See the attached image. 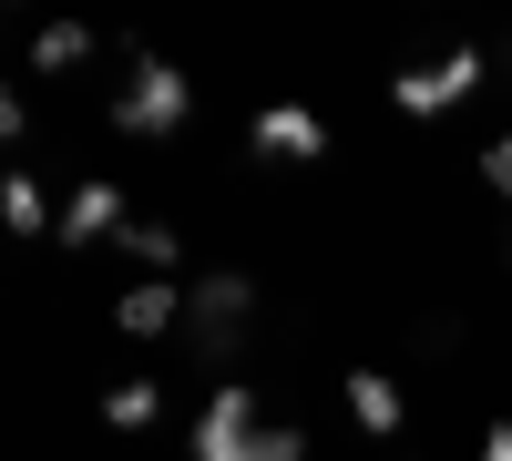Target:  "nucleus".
Returning <instances> with one entry per match:
<instances>
[{
	"instance_id": "nucleus-4",
	"label": "nucleus",
	"mask_w": 512,
	"mask_h": 461,
	"mask_svg": "<svg viewBox=\"0 0 512 461\" xmlns=\"http://www.w3.org/2000/svg\"><path fill=\"white\" fill-rule=\"evenodd\" d=\"M256 441H267V400L246 380H216V400L195 410V461H256Z\"/></svg>"
},
{
	"instance_id": "nucleus-9",
	"label": "nucleus",
	"mask_w": 512,
	"mask_h": 461,
	"mask_svg": "<svg viewBox=\"0 0 512 461\" xmlns=\"http://www.w3.org/2000/svg\"><path fill=\"white\" fill-rule=\"evenodd\" d=\"M0 226H11V236H62V216H52V195H41L31 164H11V175H0Z\"/></svg>"
},
{
	"instance_id": "nucleus-5",
	"label": "nucleus",
	"mask_w": 512,
	"mask_h": 461,
	"mask_svg": "<svg viewBox=\"0 0 512 461\" xmlns=\"http://www.w3.org/2000/svg\"><path fill=\"white\" fill-rule=\"evenodd\" d=\"M123 226H134V216H123V185L113 175H82L62 195V246H113Z\"/></svg>"
},
{
	"instance_id": "nucleus-13",
	"label": "nucleus",
	"mask_w": 512,
	"mask_h": 461,
	"mask_svg": "<svg viewBox=\"0 0 512 461\" xmlns=\"http://www.w3.org/2000/svg\"><path fill=\"white\" fill-rule=\"evenodd\" d=\"M256 461H308V431H287V421H267V441H256Z\"/></svg>"
},
{
	"instance_id": "nucleus-12",
	"label": "nucleus",
	"mask_w": 512,
	"mask_h": 461,
	"mask_svg": "<svg viewBox=\"0 0 512 461\" xmlns=\"http://www.w3.org/2000/svg\"><path fill=\"white\" fill-rule=\"evenodd\" d=\"M31 62H41V72H82V62H93V31H82V21H52V31L31 41Z\"/></svg>"
},
{
	"instance_id": "nucleus-7",
	"label": "nucleus",
	"mask_w": 512,
	"mask_h": 461,
	"mask_svg": "<svg viewBox=\"0 0 512 461\" xmlns=\"http://www.w3.org/2000/svg\"><path fill=\"white\" fill-rule=\"evenodd\" d=\"M256 154H267V164H318L328 154V123L308 103H267V113H256Z\"/></svg>"
},
{
	"instance_id": "nucleus-8",
	"label": "nucleus",
	"mask_w": 512,
	"mask_h": 461,
	"mask_svg": "<svg viewBox=\"0 0 512 461\" xmlns=\"http://www.w3.org/2000/svg\"><path fill=\"white\" fill-rule=\"evenodd\" d=\"M349 421H359L369 441H390V431L410 421V400H400V380H390V369H349Z\"/></svg>"
},
{
	"instance_id": "nucleus-14",
	"label": "nucleus",
	"mask_w": 512,
	"mask_h": 461,
	"mask_svg": "<svg viewBox=\"0 0 512 461\" xmlns=\"http://www.w3.org/2000/svg\"><path fill=\"white\" fill-rule=\"evenodd\" d=\"M482 185H492V195H502V205H512V134H502V144H492V154H482Z\"/></svg>"
},
{
	"instance_id": "nucleus-15",
	"label": "nucleus",
	"mask_w": 512,
	"mask_h": 461,
	"mask_svg": "<svg viewBox=\"0 0 512 461\" xmlns=\"http://www.w3.org/2000/svg\"><path fill=\"white\" fill-rule=\"evenodd\" d=\"M482 461H512V421H492V431H482Z\"/></svg>"
},
{
	"instance_id": "nucleus-1",
	"label": "nucleus",
	"mask_w": 512,
	"mask_h": 461,
	"mask_svg": "<svg viewBox=\"0 0 512 461\" xmlns=\"http://www.w3.org/2000/svg\"><path fill=\"white\" fill-rule=\"evenodd\" d=\"M185 113H195V82L175 72V62H134V72H123V93H113V123H123V134H185Z\"/></svg>"
},
{
	"instance_id": "nucleus-2",
	"label": "nucleus",
	"mask_w": 512,
	"mask_h": 461,
	"mask_svg": "<svg viewBox=\"0 0 512 461\" xmlns=\"http://www.w3.org/2000/svg\"><path fill=\"white\" fill-rule=\"evenodd\" d=\"M492 82V62L461 41V52H441V62H410V72H390V103L410 113V123H431V113H451V103H472Z\"/></svg>"
},
{
	"instance_id": "nucleus-11",
	"label": "nucleus",
	"mask_w": 512,
	"mask_h": 461,
	"mask_svg": "<svg viewBox=\"0 0 512 461\" xmlns=\"http://www.w3.org/2000/svg\"><path fill=\"white\" fill-rule=\"evenodd\" d=\"M154 410H164L154 380H123V390H103V431H154Z\"/></svg>"
},
{
	"instance_id": "nucleus-6",
	"label": "nucleus",
	"mask_w": 512,
	"mask_h": 461,
	"mask_svg": "<svg viewBox=\"0 0 512 461\" xmlns=\"http://www.w3.org/2000/svg\"><path fill=\"white\" fill-rule=\"evenodd\" d=\"M113 328H123V339H175V328H185V287L175 277H134L113 298Z\"/></svg>"
},
{
	"instance_id": "nucleus-16",
	"label": "nucleus",
	"mask_w": 512,
	"mask_h": 461,
	"mask_svg": "<svg viewBox=\"0 0 512 461\" xmlns=\"http://www.w3.org/2000/svg\"><path fill=\"white\" fill-rule=\"evenodd\" d=\"M502 257H512V236H502Z\"/></svg>"
},
{
	"instance_id": "nucleus-3",
	"label": "nucleus",
	"mask_w": 512,
	"mask_h": 461,
	"mask_svg": "<svg viewBox=\"0 0 512 461\" xmlns=\"http://www.w3.org/2000/svg\"><path fill=\"white\" fill-rule=\"evenodd\" d=\"M246 318H256V287H246L236 267H216V277H195V287H185V339H195L205 359H236Z\"/></svg>"
},
{
	"instance_id": "nucleus-10",
	"label": "nucleus",
	"mask_w": 512,
	"mask_h": 461,
	"mask_svg": "<svg viewBox=\"0 0 512 461\" xmlns=\"http://www.w3.org/2000/svg\"><path fill=\"white\" fill-rule=\"evenodd\" d=\"M113 246H123V257H134L144 277H175V257H185V236H175V226H164V216H134V226H123Z\"/></svg>"
}]
</instances>
